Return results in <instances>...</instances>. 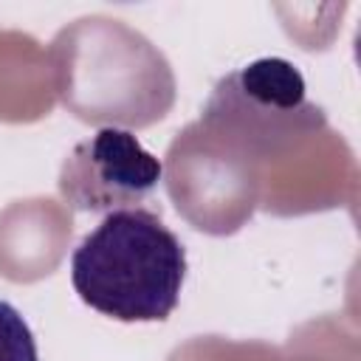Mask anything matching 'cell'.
<instances>
[{
	"label": "cell",
	"mask_w": 361,
	"mask_h": 361,
	"mask_svg": "<svg viewBox=\"0 0 361 361\" xmlns=\"http://www.w3.org/2000/svg\"><path fill=\"white\" fill-rule=\"evenodd\" d=\"M324 110L305 93L296 65L279 56L257 59L223 76L186 138L254 192L257 164L285 155L324 130Z\"/></svg>",
	"instance_id": "6da1fadb"
},
{
	"label": "cell",
	"mask_w": 361,
	"mask_h": 361,
	"mask_svg": "<svg viewBox=\"0 0 361 361\" xmlns=\"http://www.w3.org/2000/svg\"><path fill=\"white\" fill-rule=\"evenodd\" d=\"M186 248L147 209L110 212L71 257L79 299L118 322H164L178 307Z\"/></svg>",
	"instance_id": "7a4b0ae2"
},
{
	"label": "cell",
	"mask_w": 361,
	"mask_h": 361,
	"mask_svg": "<svg viewBox=\"0 0 361 361\" xmlns=\"http://www.w3.org/2000/svg\"><path fill=\"white\" fill-rule=\"evenodd\" d=\"M59 96L82 121L147 127L175 99L166 59L118 20H79L54 39Z\"/></svg>",
	"instance_id": "3957f363"
},
{
	"label": "cell",
	"mask_w": 361,
	"mask_h": 361,
	"mask_svg": "<svg viewBox=\"0 0 361 361\" xmlns=\"http://www.w3.org/2000/svg\"><path fill=\"white\" fill-rule=\"evenodd\" d=\"M164 164L130 130L102 127L79 141L59 169V195L73 212H118L147 200Z\"/></svg>",
	"instance_id": "277c9868"
},
{
	"label": "cell",
	"mask_w": 361,
	"mask_h": 361,
	"mask_svg": "<svg viewBox=\"0 0 361 361\" xmlns=\"http://www.w3.org/2000/svg\"><path fill=\"white\" fill-rule=\"evenodd\" d=\"M0 361H37V341L23 313L0 299Z\"/></svg>",
	"instance_id": "5b68a950"
}]
</instances>
